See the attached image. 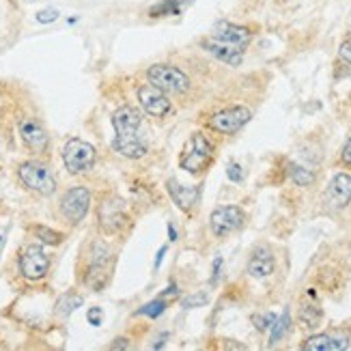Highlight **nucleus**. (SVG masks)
<instances>
[{"label": "nucleus", "mask_w": 351, "mask_h": 351, "mask_svg": "<svg viewBox=\"0 0 351 351\" xmlns=\"http://www.w3.org/2000/svg\"><path fill=\"white\" fill-rule=\"evenodd\" d=\"M252 322H254V328H256L258 332H267V330H271L274 322H276V315H274V313H267V315H254V317H252Z\"/></svg>", "instance_id": "obj_26"}, {"label": "nucleus", "mask_w": 351, "mask_h": 351, "mask_svg": "<svg viewBox=\"0 0 351 351\" xmlns=\"http://www.w3.org/2000/svg\"><path fill=\"white\" fill-rule=\"evenodd\" d=\"M166 190H169L173 203L186 213L198 203V196H201V190H198L196 186H181V183H177L175 179L166 181Z\"/></svg>", "instance_id": "obj_18"}, {"label": "nucleus", "mask_w": 351, "mask_h": 351, "mask_svg": "<svg viewBox=\"0 0 351 351\" xmlns=\"http://www.w3.org/2000/svg\"><path fill=\"white\" fill-rule=\"evenodd\" d=\"M82 306V295L75 293V291H67L58 298L56 302V315L58 317H69L75 308Z\"/></svg>", "instance_id": "obj_22"}, {"label": "nucleus", "mask_w": 351, "mask_h": 351, "mask_svg": "<svg viewBox=\"0 0 351 351\" xmlns=\"http://www.w3.org/2000/svg\"><path fill=\"white\" fill-rule=\"evenodd\" d=\"M147 78L151 84L162 88L166 95H183L190 90V78L186 71H181L169 63H156L147 69Z\"/></svg>", "instance_id": "obj_6"}, {"label": "nucleus", "mask_w": 351, "mask_h": 351, "mask_svg": "<svg viewBox=\"0 0 351 351\" xmlns=\"http://www.w3.org/2000/svg\"><path fill=\"white\" fill-rule=\"evenodd\" d=\"M226 175H228V179H231V181H235V183H239V181L243 179V171H241V166H239V164H235V162H231V164H228V169H226Z\"/></svg>", "instance_id": "obj_30"}, {"label": "nucleus", "mask_w": 351, "mask_h": 351, "mask_svg": "<svg viewBox=\"0 0 351 351\" xmlns=\"http://www.w3.org/2000/svg\"><path fill=\"white\" fill-rule=\"evenodd\" d=\"M18 132H20V138L24 143V147L30 151L33 156H43L45 151L50 147V134L48 130L43 128V123L37 117H22L20 123H18Z\"/></svg>", "instance_id": "obj_12"}, {"label": "nucleus", "mask_w": 351, "mask_h": 351, "mask_svg": "<svg viewBox=\"0 0 351 351\" xmlns=\"http://www.w3.org/2000/svg\"><path fill=\"white\" fill-rule=\"evenodd\" d=\"M0 241H3V237H0Z\"/></svg>", "instance_id": "obj_37"}, {"label": "nucleus", "mask_w": 351, "mask_h": 351, "mask_svg": "<svg viewBox=\"0 0 351 351\" xmlns=\"http://www.w3.org/2000/svg\"><path fill=\"white\" fill-rule=\"evenodd\" d=\"M298 322L302 328L306 330H317L324 322V311L317 306V304H304L300 308V315H298Z\"/></svg>", "instance_id": "obj_20"}, {"label": "nucleus", "mask_w": 351, "mask_h": 351, "mask_svg": "<svg viewBox=\"0 0 351 351\" xmlns=\"http://www.w3.org/2000/svg\"><path fill=\"white\" fill-rule=\"evenodd\" d=\"M341 162L351 169V138H347V143H345V147L341 151Z\"/></svg>", "instance_id": "obj_32"}, {"label": "nucleus", "mask_w": 351, "mask_h": 351, "mask_svg": "<svg viewBox=\"0 0 351 351\" xmlns=\"http://www.w3.org/2000/svg\"><path fill=\"white\" fill-rule=\"evenodd\" d=\"M169 237H171V241L177 239V231H175V226H173V224H169Z\"/></svg>", "instance_id": "obj_36"}, {"label": "nucleus", "mask_w": 351, "mask_h": 351, "mask_svg": "<svg viewBox=\"0 0 351 351\" xmlns=\"http://www.w3.org/2000/svg\"><path fill=\"white\" fill-rule=\"evenodd\" d=\"M164 308H166V304H164V298H160V300H156V302H151V304H147L145 308H141V313L143 315H147V317H160L162 313H164Z\"/></svg>", "instance_id": "obj_27"}, {"label": "nucleus", "mask_w": 351, "mask_h": 351, "mask_svg": "<svg viewBox=\"0 0 351 351\" xmlns=\"http://www.w3.org/2000/svg\"><path fill=\"white\" fill-rule=\"evenodd\" d=\"M145 125V112L136 106H121L112 114V128H114V141L112 149L119 156L128 160H141L149 151V141L143 134Z\"/></svg>", "instance_id": "obj_1"}, {"label": "nucleus", "mask_w": 351, "mask_h": 351, "mask_svg": "<svg viewBox=\"0 0 351 351\" xmlns=\"http://www.w3.org/2000/svg\"><path fill=\"white\" fill-rule=\"evenodd\" d=\"M18 267L26 280H41L50 271V254L39 243H28V246L20 250Z\"/></svg>", "instance_id": "obj_9"}, {"label": "nucleus", "mask_w": 351, "mask_h": 351, "mask_svg": "<svg viewBox=\"0 0 351 351\" xmlns=\"http://www.w3.org/2000/svg\"><path fill=\"white\" fill-rule=\"evenodd\" d=\"M250 119H252V112L246 108V106H228V108L213 112L207 119V128L218 134L231 136V134H237Z\"/></svg>", "instance_id": "obj_10"}, {"label": "nucleus", "mask_w": 351, "mask_h": 351, "mask_svg": "<svg viewBox=\"0 0 351 351\" xmlns=\"http://www.w3.org/2000/svg\"><path fill=\"white\" fill-rule=\"evenodd\" d=\"M97 151L95 147L82 141V138H71L63 147V164L71 175H84L95 166Z\"/></svg>", "instance_id": "obj_8"}, {"label": "nucleus", "mask_w": 351, "mask_h": 351, "mask_svg": "<svg viewBox=\"0 0 351 351\" xmlns=\"http://www.w3.org/2000/svg\"><path fill=\"white\" fill-rule=\"evenodd\" d=\"M207 293H196V295H190L181 302V306L183 308H194V306H203V304H207Z\"/></svg>", "instance_id": "obj_28"}, {"label": "nucleus", "mask_w": 351, "mask_h": 351, "mask_svg": "<svg viewBox=\"0 0 351 351\" xmlns=\"http://www.w3.org/2000/svg\"><path fill=\"white\" fill-rule=\"evenodd\" d=\"M349 347V332L345 330H330L324 334H315V337L306 339L302 349L306 351H343Z\"/></svg>", "instance_id": "obj_15"}, {"label": "nucleus", "mask_w": 351, "mask_h": 351, "mask_svg": "<svg viewBox=\"0 0 351 351\" xmlns=\"http://www.w3.org/2000/svg\"><path fill=\"white\" fill-rule=\"evenodd\" d=\"M86 319H88V324H90V326H101V322H104V311L97 308V306H93V308L88 311Z\"/></svg>", "instance_id": "obj_31"}, {"label": "nucleus", "mask_w": 351, "mask_h": 351, "mask_svg": "<svg viewBox=\"0 0 351 351\" xmlns=\"http://www.w3.org/2000/svg\"><path fill=\"white\" fill-rule=\"evenodd\" d=\"M201 45H203V48H205L211 56H216L218 60H222V63H226V65L237 67V65H241V60H243V50L235 48V45H228V43L216 41V39H211V37L203 39Z\"/></svg>", "instance_id": "obj_17"}, {"label": "nucleus", "mask_w": 351, "mask_h": 351, "mask_svg": "<svg viewBox=\"0 0 351 351\" xmlns=\"http://www.w3.org/2000/svg\"><path fill=\"white\" fill-rule=\"evenodd\" d=\"M287 173H289V177L293 179L295 186L306 188V186H313V183H315V173L308 171V169H304V166H300V164H289Z\"/></svg>", "instance_id": "obj_23"}, {"label": "nucleus", "mask_w": 351, "mask_h": 351, "mask_svg": "<svg viewBox=\"0 0 351 351\" xmlns=\"http://www.w3.org/2000/svg\"><path fill=\"white\" fill-rule=\"evenodd\" d=\"M274 267H276V261H274V254L267 246L256 248L248 261V274L252 278L263 280L274 274Z\"/></svg>", "instance_id": "obj_19"}, {"label": "nucleus", "mask_w": 351, "mask_h": 351, "mask_svg": "<svg viewBox=\"0 0 351 351\" xmlns=\"http://www.w3.org/2000/svg\"><path fill=\"white\" fill-rule=\"evenodd\" d=\"M90 209V190L84 186H71L58 201V216L69 226H78Z\"/></svg>", "instance_id": "obj_7"}, {"label": "nucleus", "mask_w": 351, "mask_h": 351, "mask_svg": "<svg viewBox=\"0 0 351 351\" xmlns=\"http://www.w3.org/2000/svg\"><path fill=\"white\" fill-rule=\"evenodd\" d=\"M130 345L125 343V339H119V343H112V347L110 349H128Z\"/></svg>", "instance_id": "obj_35"}, {"label": "nucleus", "mask_w": 351, "mask_h": 351, "mask_svg": "<svg viewBox=\"0 0 351 351\" xmlns=\"http://www.w3.org/2000/svg\"><path fill=\"white\" fill-rule=\"evenodd\" d=\"M289 326H291V317H289V311H285L280 317H276V322H274V326H271V345L278 343L285 337Z\"/></svg>", "instance_id": "obj_25"}, {"label": "nucleus", "mask_w": 351, "mask_h": 351, "mask_svg": "<svg viewBox=\"0 0 351 351\" xmlns=\"http://www.w3.org/2000/svg\"><path fill=\"white\" fill-rule=\"evenodd\" d=\"M213 156H216V151H213L211 141L203 132H194L181 149L179 166L190 175H203L211 166Z\"/></svg>", "instance_id": "obj_3"}, {"label": "nucleus", "mask_w": 351, "mask_h": 351, "mask_svg": "<svg viewBox=\"0 0 351 351\" xmlns=\"http://www.w3.org/2000/svg\"><path fill=\"white\" fill-rule=\"evenodd\" d=\"M18 179L20 183L39 196H50L56 192V177L50 171L48 164H43L39 160H28L18 166Z\"/></svg>", "instance_id": "obj_5"}, {"label": "nucleus", "mask_w": 351, "mask_h": 351, "mask_svg": "<svg viewBox=\"0 0 351 351\" xmlns=\"http://www.w3.org/2000/svg\"><path fill=\"white\" fill-rule=\"evenodd\" d=\"M164 254H166V246H162V248H160V252H158V258H156V269H160V265H162V258H164Z\"/></svg>", "instance_id": "obj_34"}, {"label": "nucleus", "mask_w": 351, "mask_h": 351, "mask_svg": "<svg viewBox=\"0 0 351 351\" xmlns=\"http://www.w3.org/2000/svg\"><path fill=\"white\" fill-rule=\"evenodd\" d=\"M136 97H138V101L143 106V112L149 114V117H156V119H164L173 108L169 95H166L162 88H158L156 84H151V82L141 84L138 90H136Z\"/></svg>", "instance_id": "obj_13"}, {"label": "nucleus", "mask_w": 351, "mask_h": 351, "mask_svg": "<svg viewBox=\"0 0 351 351\" xmlns=\"http://www.w3.org/2000/svg\"><path fill=\"white\" fill-rule=\"evenodd\" d=\"M341 58L345 60V65H351V43H343L341 45Z\"/></svg>", "instance_id": "obj_33"}, {"label": "nucleus", "mask_w": 351, "mask_h": 351, "mask_svg": "<svg viewBox=\"0 0 351 351\" xmlns=\"http://www.w3.org/2000/svg\"><path fill=\"white\" fill-rule=\"evenodd\" d=\"M58 11L56 9H43V11H39L37 13V22L39 24H52V22H56L58 20Z\"/></svg>", "instance_id": "obj_29"}, {"label": "nucleus", "mask_w": 351, "mask_h": 351, "mask_svg": "<svg viewBox=\"0 0 351 351\" xmlns=\"http://www.w3.org/2000/svg\"><path fill=\"white\" fill-rule=\"evenodd\" d=\"M28 231L33 233L41 243H45V246H58V243L65 239L63 233H58V231H54V228L43 226V224H33V226H28Z\"/></svg>", "instance_id": "obj_21"}, {"label": "nucleus", "mask_w": 351, "mask_h": 351, "mask_svg": "<svg viewBox=\"0 0 351 351\" xmlns=\"http://www.w3.org/2000/svg\"><path fill=\"white\" fill-rule=\"evenodd\" d=\"M211 39L228 43V45H235V48H239V50H246L250 45V41H252V30L246 28V26L231 24V22H218L216 26H213Z\"/></svg>", "instance_id": "obj_14"}, {"label": "nucleus", "mask_w": 351, "mask_h": 351, "mask_svg": "<svg viewBox=\"0 0 351 351\" xmlns=\"http://www.w3.org/2000/svg\"><path fill=\"white\" fill-rule=\"evenodd\" d=\"M97 224L106 237L119 235L125 226H130L123 198H119L114 194H106L97 203Z\"/></svg>", "instance_id": "obj_4"}, {"label": "nucleus", "mask_w": 351, "mask_h": 351, "mask_svg": "<svg viewBox=\"0 0 351 351\" xmlns=\"http://www.w3.org/2000/svg\"><path fill=\"white\" fill-rule=\"evenodd\" d=\"M179 13H181L179 0H162V3H158L149 11V15H154V18H162V15H179Z\"/></svg>", "instance_id": "obj_24"}, {"label": "nucleus", "mask_w": 351, "mask_h": 351, "mask_svg": "<svg viewBox=\"0 0 351 351\" xmlns=\"http://www.w3.org/2000/svg\"><path fill=\"white\" fill-rule=\"evenodd\" d=\"M326 198L334 209L347 207L351 203V175H347V173L334 175L332 181L328 183Z\"/></svg>", "instance_id": "obj_16"}, {"label": "nucleus", "mask_w": 351, "mask_h": 351, "mask_svg": "<svg viewBox=\"0 0 351 351\" xmlns=\"http://www.w3.org/2000/svg\"><path fill=\"white\" fill-rule=\"evenodd\" d=\"M112 269L114 254L108 243L101 239L88 241L82 252V282L93 291H104L112 278Z\"/></svg>", "instance_id": "obj_2"}, {"label": "nucleus", "mask_w": 351, "mask_h": 351, "mask_svg": "<svg viewBox=\"0 0 351 351\" xmlns=\"http://www.w3.org/2000/svg\"><path fill=\"white\" fill-rule=\"evenodd\" d=\"M243 224H246V211L237 205L216 207L209 216V228L216 237H228L231 233H237Z\"/></svg>", "instance_id": "obj_11"}]
</instances>
